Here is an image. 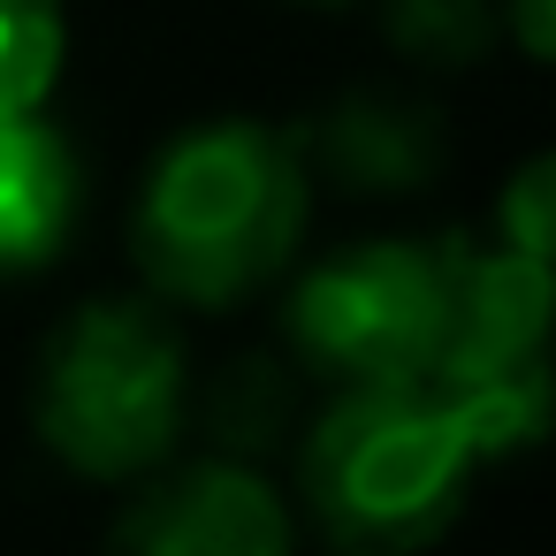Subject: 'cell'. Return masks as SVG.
I'll list each match as a JSON object with an SVG mask.
<instances>
[{"instance_id": "obj_13", "label": "cell", "mask_w": 556, "mask_h": 556, "mask_svg": "<svg viewBox=\"0 0 556 556\" xmlns=\"http://www.w3.org/2000/svg\"><path fill=\"white\" fill-rule=\"evenodd\" d=\"M298 9H351V0H298Z\"/></svg>"}, {"instance_id": "obj_9", "label": "cell", "mask_w": 556, "mask_h": 556, "mask_svg": "<svg viewBox=\"0 0 556 556\" xmlns=\"http://www.w3.org/2000/svg\"><path fill=\"white\" fill-rule=\"evenodd\" d=\"M62 54H70L62 0H0V115L47 108Z\"/></svg>"}, {"instance_id": "obj_7", "label": "cell", "mask_w": 556, "mask_h": 556, "mask_svg": "<svg viewBox=\"0 0 556 556\" xmlns=\"http://www.w3.org/2000/svg\"><path fill=\"white\" fill-rule=\"evenodd\" d=\"M313 161L351 191H419L442 168V115L404 92H343L313 123Z\"/></svg>"}, {"instance_id": "obj_12", "label": "cell", "mask_w": 556, "mask_h": 556, "mask_svg": "<svg viewBox=\"0 0 556 556\" xmlns=\"http://www.w3.org/2000/svg\"><path fill=\"white\" fill-rule=\"evenodd\" d=\"M495 24L518 39L526 62H548V47H556V0H495Z\"/></svg>"}, {"instance_id": "obj_8", "label": "cell", "mask_w": 556, "mask_h": 556, "mask_svg": "<svg viewBox=\"0 0 556 556\" xmlns=\"http://www.w3.org/2000/svg\"><path fill=\"white\" fill-rule=\"evenodd\" d=\"M381 31L419 70H465L503 39L495 0H381Z\"/></svg>"}, {"instance_id": "obj_11", "label": "cell", "mask_w": 556, "mask_h": 556, "mask_svg": "<svg viewBox=\"0 0 556 556\" xmlns=\"http://www.w3.org/2000/svg\"><path fill=\"white\" fill-rule=\"evenodd\" d=\"M548 191H556V161L548 153H533L510 176V191H503V244L526 252V260H548Z\"/></svg>"}, {"instance_id": "obj_1", "label": "cell", "mask_w": 556, "mask_h": 556, "mask_svg": "<svg viewBox=\"0 0 556 556\" xmlns=\"http://www.w3.org/2000/svg\"><path fill=\"white\" fill-rule=\"evenodd\" d=\"M305 146L252 115L199 123L168 138L138 191V267L161 298L222 313L267 290L305 244Z\"/></svg>"}, {"instance_id": "obj_4", "label": "cell", "mask_w": 556, "mask_h": 556, "mask_svg": "<svg viewBox=\"0 0 556 556\" xmlns=\"http://www.w3.org/2000/svg\"><path fill=\"white\" fill-rule=\"evenodd\" d=\"M450 260L457 237H374L290 290V343L328 381H427L450 343Z\"/></svg>"}, {"instance_id": "obj_2", "label": "cell", "mask_w": 556, "mask_h": 556, "mask_svg": "<svg viewBox=\"0 0 556 556\" xmlns=\"http://www.w3.org/2000/svg\"><path fill=\"white\" fill-rule=\"evenodd\" d=\"M480 465L488 450L434 374L343 381L298 450V488L343 556H419L457 526Z\"/></svg>"}, {"instance_id": "obj_3", "label": "cell", "mask_w": 556, "mask_h": 556, "mask_svg": "<svg viewBox=\"0 0 556 556\" xmlns=\"http://www.w3.org/2000/svg\"><path fill=\"white\" fill-rule=\"evenodd\" d=\"M191 419V358L168 313L138 298H92L77 305L31 381V427L39 442L85 472V480H138L161 472Z\"/></svg>"}, {"instance_id": "obj_5", "label": "cell", "mask_w": 556, "mask_h": 556, "mask_svg": "<svg viewBox=\"0 0 556 556\" xmlns=\"http://www.w3.org/2000/svg\"><path fill=\"white\" fill-rule=\"evenodd\" d=\"M108 556H298V518L252 457H199L115 518Z\"/></svg>"}, {"instance_id": "obj_10", "label": "cell", "mask_w": 556, "mask_h": 556, "mask_svg": "<svg viewBox=\"0 0 556 556\" xmlns=\"http://www.w3.org/2000/svg\"><path fill=\"white\" fill-rule=\"evenodd\" d=\"M282 419H290V381L275 374V366H237L229 381H222V396H214V434H222V457H252V450H267L275 434H282Z\"/></svg>"}, {"instance_id": "obj_6", "label": "cell", "mask_w": 556, "mask_h": 556, "mask_svg": "<svg viewBox=\"0 0 556 556\" xmlns=\"http://www.w3.org/2000/svg\"><path fill=\"white\" fill-rule=\"evenodd\" d=\"M85 206L77 146L31 115H0V275H39Z\"/></svg>"}]
</instances>
